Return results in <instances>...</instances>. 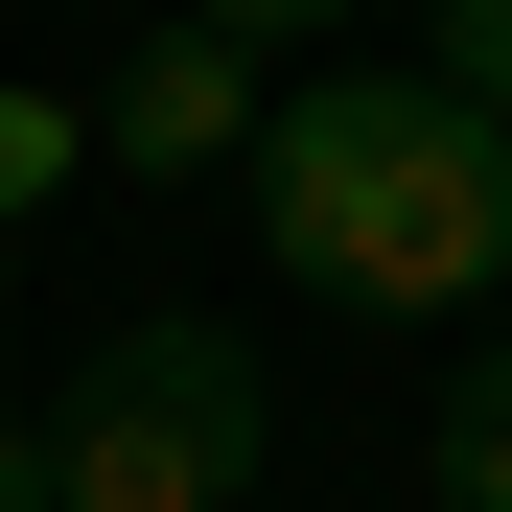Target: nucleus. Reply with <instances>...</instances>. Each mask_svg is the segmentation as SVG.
Masks as SVG:
<instances>
[{
  "instance_id": "nucleus-1",
  "label": "nucleus",
  "mask_w": 512,
  "mask_h": 512,
  "mask_svg": "<svg viewBox=\"0 0 512 512\" xmlns=\"http://www.w3.org/2000/svg\"><path fill=\"white\" fill-rule=\"evenodd\" d=\"M256 443H280V396H256L233 326H94L70 350V419H47V512H256Z\"/></svg>"
},
{
  "instance_id": "nucleus-2",
  "label": "nucleus",
  "mask_w": 512,
  "mask_h": 512,
  "mask_svg": "<svg viewBox=\"0 0 512 512\" xmlns=\"http://www.w3.org/2000/svg\"><path fill=\"white\" fill-rule=\"evenodd\" d=\"M326 303H396V326L512 303V117H466L443 70H419V117H396V163H373V233H350Z\"/></svg>"
},
{
  "instance_id": "nucleus-3",
  "label": "nucleus",
  "mask_w": 512,
  "mask_h": 512,
  "mask_svg": "<svg viewBox=\"0 0 512 512\" xmlns=\"http://www.w3.org/2000/svg\"><path fill=\"white\" fill-rule=\"evenodd\" d=\"M396 117H419V70H326V94H280V117H256V233H280V280H350Z\"/></svg>"
},
{
  "instance_id": "nucleus-4",
  "label": "nucleus",
  "mask_w": 512,
  "mask_h": 512,
  "mask_svg": "<svg viewBox=\"0 0 512 512\" xmlns=\"http://www.w3.org/2000/svg\"><path fill=\"white\" fill-rule=\"evenodd\" d=\"M233 140H256V47H233V24H187V0H163V47H140L117 94H94V163H117V187H210Z\"/></svg>"
},
{
  "instance_id": "nucleus-5",
  "label": "nucleus",
  "mask_w": 512,
  "mask_h": 512,
  "mask_svg": "<svg viewBox=\"0 0 512 512\" xmlns=\"http://www.w3.org/2000/svg\"><path fill=\"white\" fill-rule=\"evenodd\" d=\"M443 512H512V326L443 350Z\"/></svg>"
},
{
  "instance_id": "nucleus-6",
  "label": "nucleus",
  "mask_w": 512,
  "mask_h": 512,
  "mask_svg": "<svg viewBox=\"0 0 512 512\" xmlns=\"http://www.w3.org/2000/svg\"><path fill=\"white\" fill-rule=\"evenodd\" d=\"M70 140H94V117H70V94H24V70H0V210H47V187H70Z\"/></svg>"
},
{
  "instance_id": "nucleus-7",
  "label": "nucleus",
  "mask_w": 512,
  "mask_h": 512,
  "mask_svg": "<svg viewBox=\"0 0 512 512\" xmlns=\"http://www.w3.org/2000/svg\"><path fill=\"white\" fill-rule=\"evenodd\" d=\"M443 94H466V117H512V0H443Z\"/></svg>"
},
{
  "instance_id": "nucleus-8",
  "label": "nucleus",
  "mask_w": 512,
  "mask_h": 512,
  "mask_svg": "<svg viewBox=\"0 0 512 512\" xmlns=\"http://www.w3.org/2000/svg\"><path fill=\"white\" fill-rule=\"evenodd\" d=\"M187 24H233V47H326L350 0H187Z\"/></svg>"
},
{
  "instance_id": "nucleus-9",
  "label": "nucleus",
  "mask_w": 512,
  "mask_h": 512,
  "mask_svg": "<svg viewBox=\"0 0 512 512\" xmlns=\"http://www.w3.org/2000/svg\"><path fill=\"white\" fill-rule=\"evenodd\" d=\"M0 512H47V419H0Z\"/></svg>"
}]
</instances>
